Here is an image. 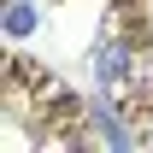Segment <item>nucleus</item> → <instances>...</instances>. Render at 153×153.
Masks as SVG:
<instances>
[{"mask_svg":"<svg viewBox=\"0 0 153 153\" xmlns=\"http://www.w3.org/2000/svg\"><path fill=\"white\" fill-rule=\"evenodd\" d=\"M30 30H36V6L30 0H12L6 6V36H30Z\"/></svg>","mask_w":153,"mask_h":153,"instance_id":"f257e3e1","label":"nucleus"},{"mask_svg":"<svg viewBox=\"0 0 153 153\" xmlns=\"http://www.w3.org/2000/svg\"><path fill=\"white\" fill-rule=\"evenodd\" d=\"M100 76H106V82L124 76V47H106V53H100Z\"/></svg>","mask_w":153,"mask_h":153,"instance_id":"f03ea898","label":"nucleus"}]
</instances>
